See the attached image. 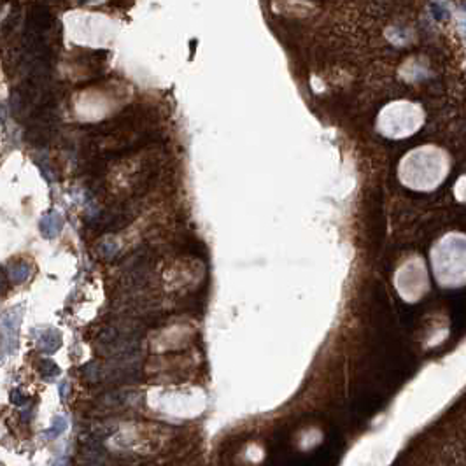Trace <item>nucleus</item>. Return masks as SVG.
Instances as JSON below:
<instances>
[{
    "mask_svg": "<svg viewBox=\"0 0 466 466\" xmlns=\"http://www.w3.org/2000/svg\"><path fill=\"white\" fill-rule=\"evenodd\" d=\"M138 214V205L133 200L112 204L111 207L90 216L86 221L88 230H93L97 235L102 233H116L119 230L126 228Z\"/></svg>",
    "mask_w": 466,
    "mask_h": 466,
    "instance_id": "f257e3e1",
    "label": "nucleus"
},
{
    "mask_svg": "<svg viewBox=\"0 0 466 466\" xmlns=\"http://www.w3.org/2000/svg\"><path fill=\"white\" fill-rule=\"evenodd\" d=\"M138 393L131 391H107L105 394L97 398L95 401V410L97 414H111V410H121L124 407H130L133 401H137Z\"/></svg>",
    "mask_w": 466,
    "mask_h": 466,
    "instance_id": "f03ea898",
    "label": "nucleus"
},
{
    "mask_svg": "<svg viewBox=\"0 0 466 466\" xmlns=\"http://www.w3.org/2000/svg\"><path fill=\"white\" fill-rule=\"evenodd\" d=\"M39 228H41V233L44 235L46 238H53L63 228V218L60 216V212H49V214H46L44 218L41 219Z\"/></svg>",
    "mask_w": 466,
    "mask_h": 466,
    "instance_id": "7ed1b4c3",
    "label": "nucleus"
},
{
    "mask_svg": "<svg viewBox=\"0 0 466 466\" xmlns=\"http://www.w3.org/2000/svg\"><path fill=\"white\" fill-rule=\"evenodd\" d=\"M60 346H62V337L55 330H49V332L42 333L41 339H39V349L44 352H55L58 351Z\"/></svg>",
    "mask_w": 466,
    "mask_h": 466,
    "instance_id": "20e7f679",
    "label": "nucleus"
},
{
    "mask_svg": "<svg viewBox=\"0 0 466 466\" xmlns=\"http://www.w3.org/2000/svg\"><path fill=\"white\" fill-rule=\"evenodd\" d=\"M7 275H9V280L13 284L25 282V280L30 277V265H28L27 261L13 263V265L9 266V272H7Z\"/></svg>",
    "mask_w": 466,
    "mask_h": 466,
    "instance_id": "39448f33",
    "label": "nucleus"
},
{
    "mask_svg": "<svg viewBox=\"0 0 466 466\" xmlns=\"http://www.w3.org/2000/svg\"><path fill=\"white\" fill-rule=\"evenodd\" d=\"M97 251L104 259H109V258H112V256H116L117 244L114 240H111V238H107V240H102L100 244L97 245Z\"/></svg>",
    "mask_w": 466,
    "mask_h": 466,
    "instance_id": "423d86ee",
    "label": "nucleus"
},
{
    "mask_svg": "<svg viewBox=\"0 0 466 466\" xmlns=\"http://www.w3.org/2000/svg\"><path fill=\"white\" fill-rule=\"evenodd\" d=\"M39 372L44 377H55L60 373V368L55 361H51V359H41V361H39Z\"/></svg>",
    "mask_w": 466,
    "mask_h": 466,
    "instance_id": "0eeeda50",
    "label": "nucleus"
},
{
    "mask_svg": "<svg viewBox=\"0 0 466 466\" xmlns=\"http://www.w3.org/2000/svg\"><path fill=\"white\" fill-rule=\"evenodd\" d=\"M65 426H67L65 419H63V417H55V421H53V426L48 429V431H46V436H48V438H53V436H55V438H56L60 433L65 431Z\"/></svg>",
    "mask_w": 466,
    "mask_h": 466,
    "instance_id": "6e6552de",
    "label": "nucleus"
},
{
    "mask_svg": "<svg viewBox=\"0 0 466 466\" xmlns=\"http://www.w3.org/2000/svg\"><path fill=\"white\" fill-rule=\"evenodd\" d=\"M7 291H9V275L0 266V296H6Z\"/></svg>",
    "mask_w": 466,
    "mask_h": 466,
    "instance_id": "1a4fd4ad",
    "label": "nucleus"
},
{
    "mask_svg": "<svg viewBox=\"0 0 466 466\" xmlns=\"http://www.w3.org/2000/svg\"><path fill=\"white\" fill-rule=\"evenodd\" d=\"M28 401V398L25 396L23 393H21L20 389H13L11 391V403L14 405H25Z\"/></svg>",
    "mask_w": 466,
    "mask_h": 466,
    "instance_id": "9d476101",
    "label": "nucleus"
}]
</instances>
